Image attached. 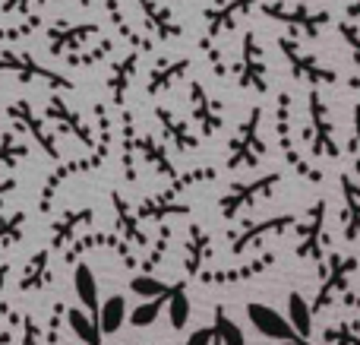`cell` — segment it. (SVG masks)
Here are the masks:
<instances>
[{
  "instance_id": "30bf717a",
  "label": "cell",
  "mask_w": 360,
  "mask_h": 345,
  "mask_svg": "<svg viewBox=\"0 0 360 345\" xmlns=\"http://www.w3.org/2000/svg\"><path fill=\"white\" fill-rule=\"evenodd\" d=\"M186 345H215V327H202L196 333H190Z\"/></svg>"
},
{
  "instance_id": "ba28073f",
  "label": "cell",
  "mask_w": 360,
  "mask_h": 345,
  "mask_svg": "<svg viewBox=\"0 0 360 345\" xmlns=\"http://www.w3.org/2000/svg\"><path fill=\"white\" fill-rule=\"evenodd\" d=\"M215 339L221 345H247V339H243V330L237 327V323L231 320L224 310H218V314H215Z\"/></svg>"
},
{
  "instance_id": "8fae6325",
  "label": "cell",
  "mask_w": 360,
  "mask_h": 345,
  "mask_svg": "<svg viewBox=\"0 0 360 345\" xmlns=\"http://www.w3.org/2000/svg\"><path fill=\"white\" fill-rule=\"evenodd\" d=\"M278 345H310V342H307L304 336H294V339H281Z\"/></svg>"
},
{
  "instance_id": "277c9868",
  "label": "cell",
  "mask_w": 360,
  "mask_h": 345,
  "mask_svg": "<svg viewBox=\"0 0 360 345\" xmlns=\"http://www.w3.org/2000/svg\"><path fill=\"white\" fill-rule=\"evenodd\" d=\"M288 320L294 323L297 336H304V339L313 333V308L307 304L304 295H297V291H291V295H288Z\"/></svg>"
},
{
  "instance_id": "8992f818",
  "label": "cell",
  "mask_w": 360,
  "mask_h": 345,
  "mask_svg": "<svg viewBox=\"0 0 360 345\" xmlns=\"http://www.w3.org/2000/svg\"><path fill=\"white\" fill-rule=\"evenodd\" d=\"M190 295H186L184 285H174L171 289V298H168V320L174 330H184L190 323Z\"/></svg>"
},
{
  "instance_id": "9c48e42d",
  "label": "cell",
  "mask_w": 360,
  "mask_h": 345,
  "mask_svg": "<svg viewBox=\"0 0 360 345\" xmlns=\"http://www.w3.org/2000/svg\"><path fill=\"white\" fill-rule=\"evenodd\" d=\"M130 289L136 291L139 298H158V295H168V285L162 282V279H155V276H133V282H130Z\"/></svg>"
},
{
  "instance_id": "5b68a950",
  "label": "cell",
  "mask_w": 360,
  "mask_h": 345,
  "mask_svg": "<svg viewBox=\"0 0 360 345\" xmlns=\"http://www.w3.org/2000/svg\"><path fill=\"white\" fill-rule=\"evenodd\" d=\"M70 330L79 336L86 345H101V323L98 317H89V310H70L67 314Z\"/></svg>"
},
{
  "instance_id": "6da1fadb",
  "label": "cell",
  "mask_w": 360,
  "mask_h": 345,
  "mask_svg": "<svg viewBox=\"0 0 360 345\" xmlns=\"http://www.w3.org/2000/svg\"><path fill=\"white\" fill-rule=\"evenodd\" d=\"M247 317L250 323L256 327V333L266 336V339H294L297 336V330H294V323L288 320V314H278L275 308H269V304H247Z\"/></svg>"
},
{
  "instance_id": "52a82bcc",
  "label": "cell",
  "mask_w": 360,
  "mask_h": 345,
  "mask_svg": "<svg viewBox=\"0 0 360 345\" xmlns=\"http://www.w3.org/2000/svg\"><path fill=\"white\" fill-rule=\"evenodd\" d=\"M168 298H171V291L168 295H158V298H143V304L130 310V323L133 327H149V323H155L162 308L168 304Z\"/></svg>"
},
{
  "instance_id": "7c38bea8",
  "label": "cell",
  "mask_w": 360,
  "mask_h": 345,
  "mask_svg": "<svg viewBox=\"0 0 360 345\" xmlns=\"http://www.w3.org/2000/svg\"><path fill=\"white\" fill-rule=\"evenodd\" d=\"M215 345H221V342H218V339H215Z\"/></svg>"
},
{
  "instance_id": "7a4b0ae2",
  "label": "cell",
  "mask_w": 360,
  "mask_h": 345,
  "mask_svg": "<svg viewBox=\"0 0 360 345\" xmlns=\"http://www.w3.org/2000/svg\"><path fill=\"white\" fill-rule=\"evenodd\" d=\"M73 285H76V298H79V304L89 310L92 317L101 314V298H98V282H95V272L89 270L86 263L76 266L73 272Z\"/></svg>"
},
{
  "instance_id": "3957f363",
  "label": "cell",
  "mask_w": 360,
  "mask_h": 345,
  "mask_svg": "<svg viewBox=\"0 0 360 345\" xmlns=\"http://www.w3.org/2000/svg\"><path fill=\"white\" fill-rule=\"evenodd\" d=\"M127 320H130V310H127L124 295H111V298H105V301H101L98 323H101V333H105V336L117 333Z\"/></svg>"
}]
</instances>
